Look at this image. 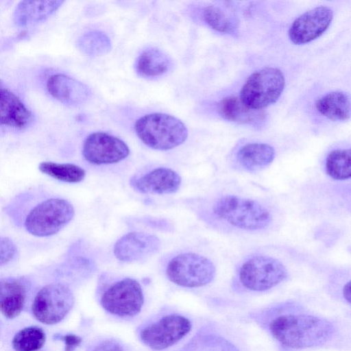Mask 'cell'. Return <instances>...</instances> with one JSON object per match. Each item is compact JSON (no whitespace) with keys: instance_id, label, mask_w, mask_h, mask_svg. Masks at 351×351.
<instances>
[{"instance_id":"2e32d148","label":"cell","mask_w":351,"mask_h":351,"mask_svg":"<svg viewBox=\"0 0 351 351\" xmlns=\"http://www.w3.org/2000/svg\"><path fill=\"white\" fill-rule=\"evenodd\" d=\"M27 295L25 282L19 278H0V313L8 319L23 311Z\"/></svg>"},{"instance_id":"1f68e13d","label":"cell","mask_w":351,"mask_h":351,"mask_svg":"<svg viewBox=\"0 0 351 351\" xmlns=\"http://www.w3.org/2000/svg\"><path fill=\"white\" fill-rule=\"evenodd\" d=\"M221 351H239L233 345L225 340L221 341Z\"/></svg>"},{"instance_id":"8992f818","label":"cell","mask_w":351,"mask_h":351,"mask_svg":"<svg viewBox=\"0 0 351 351\" xmlns=\"http://www.w3.org/2000/svg\"><path fill=\"white\" fill-rule=\"evenodd\" d=\"M215 273V267L210 260L191 252L176 256L169 261L166 268L167 276L172 282L189 288L209 284Z\"/></svg>"},{"instance_id":"7402d4cb","label":"cell","mask_w":351,"mask_h":351,"mask_svg":"<svg viewBox=\"0 0 351 351\" xmlns=\"http://www.w3.org/2000/svg\"><path fill=\"white\" fill-rule=\"evenodd\" d=\"M171 67V60L162 51L151 47L143 50L137 57L134 68L136 72L144 77L162 75Z\"/></svg>"},{"instance_id":"ac0fdd59","label":"cell","mask_w":351,"mask_h":351,"mask_svg":"<svg viewBox=\"0 0 351 351\" xmlns=\"http://www.w3.org/2000/svg\"><path fill=\"white\" fill-rule=\"evenodd\" d=\"M63 1H23L16 5L13 20L19 26H27L42 21L53 14Z\"/></svg>"},{"instance_id":"5b68a950","label":"cell","mask_w":351,"mask_h":351,"mask_svg":"<svg viewBox=\"0 0 351 351\" xmlns=\"http://www.w3.org/2000/svg\"><path fill=\"white\" fill-rule=\"evenodd\" d=\"M285 85V80L281 70L275 67H265L248 77L239 97L247 106L263 110L279 99Z\"/></svg>"},{"instance_id":"d4e9b609","label":"cell","mask_w":351,"mask_h":351,"mask_svg":"<svg viewBox=\"0 0 351 351\" xmlns=\"http://www.w3.org/2000/svg\"><path fill=\"white\" fill-rule=\"evenodd\" d=\"M327 174L336 180H346L351 176V152L350 149H337L327 156L325 163Z\"/></svg>"},{"instance_id":"52a82bcc","label":"cell","mask_w":351,"mask_h":351,"mask_svg":"<svg viewBox=\"0 0 351 351\" xmlns=\"http://www.w3.org/2000/svg\"><path fill=\"white\" fill-rule=\"evenodd\" d=\"M241 285L250 291L268 290L287 276L285 266L278 259L265 255H255L245 261L238 271Z\"/></svg>"},{"instance_id":"cb8c5ba5","label":"cell","mask_w":351,"mask_h":351,"mask_svg":"<svg viewBox=\"0 0 351 351\" xmlns=\"http://www.w3.org/2000/svg\"><path fill=\"white\" fill-rule=\"evenodd\" d=\"M79 50L89 57H98L109 53L112 43L104 32L93 30L82 34L77 41Z\"/></svg>"},{"instance_id":"5bb4252c","label":"cell","mask_w":351,"mask_h":351,"mask_svg":"<svg viewBox=\"0 0 351 351\" xmlns=\"http://www.w3.org/2000/svg\"><path fill=\"white\" fill-rule=\"evenodd\" d=\"M47 88L53 97L69 106H81L91 96L88 86L64 74L51 75L47 80Z\"/></svg>"},{"instance_id":"e0dca14e","label":"cell","mask_w":351,"mask_h":351,"mask_svg":"<svg viewBox=\"0 0 351 351\" xmlns=\"http://www.w3.org/2000/svg\"><path fill=\"white\" fill-rule=\"evenodd\" d=\"M32 120V114L12 92L0 88V125L23 129Z\"/></svg>"},{"instance_id":"83f0119b","label":"cell","mask_w":351,"mask_h":351,"mask_svg":"<svg viewBox=\"0 0 351 351\" xmlns=\"http://www.w3.org/2000/svg\"><path fill=\"white\" fill-rule=\"evenodd\" d=\"M16 254L15 243L8 237L0 236V267L10 263Z\"/></svg>"},{"instance_id":"603a6c76","label":"cell","mask_w":351,"mask_h":351,"mask_svg":"<svg viewBox=\"0 0 351 351\" xmlns=\"http://www.w3.org/2000/svg\"><path fill=\"white\" fill-rule=\"evenodd\" d=\"M38 169L45 175L67 183L80 182L86 176L84 169L71 163L45 161L39 164Z\"/></svg>"},{"instance_id":"277c9868","label":"cell","mask_w":351,"mask_h":351,"mask_svg":"<svg viewBox=\"0 0 351 351\" xmlns=\"http://www.w3.org/2000/svg\"><path fill=\"white\" fill-rule=\"evenodd\" d=\"M74 215V208L66 199L47 198L27 212L23 226L29 234L38 237H47L60 231L72 220Z\"/></svg>"},{"instance_id":"44dd1931","label":"cell","mask_w":351,"mask_h":351,"mask_svg":"<svg viewBox=\"0 0 351 351\" xmlns=\"http://www.w3.org/2000/svg\"><path fill=\"white\" fill-rule=\"evenodd\" d=\"M315 106L321 114L334 121H345L350 117V97L343 91H332L323 95Z\"/></svg>"},{"instance_id":"4fadbf2b","label":"cell","mask_w":351,"mask_h":351,"mask_svg":"<svg viewBox=\"0 0 351 351\" xmlns=\"http://www.w3.org/2000/svg\"><path fill=\"white\" fill-rule=\"evenodd\" d=\"M160 247V241L156 236L132 232L117 240L114 246V254L122 262H134L154 254Z\"/></svg>"},{"instance_id":"6da1fadb","label":"cell","mask_w":351,"mask_h":351,"mask_svg":"<svg viewBox=\"0 0 351 351\" xmlns=\"http://www.w3.org/2000/svg\"><path fill=\"white\" fill-rule=\"evenodd\" d=\"M273 337L283 346L302 349L325 343L332 336L334 327L328 320L309 315H286L270 324Z\"/></svg>"},{"instance_id":"30bf717a","label":"cell","mask_w":351,"mask_h":351,"mask_svg":"<svg viewBox=\"0 0 351 351\" xmlns=\"http://www.w3.org/2000/svg\"><path fill=\"white\" fill-rule=\"evenodd\" d=\"M191 322L186 317L171 314L145 327L140 332V339L151 349L162 350L178 342L191 331Z\"/></svg>"},{"instance_id":"8fae6325","label":"cell","mask_w":351,"mask_h":351,"mask_svg":"<svg viewBox=\"0 0 351 351\" xmlns=\"http://www.w3.org/2000/svg\"><path fill=\"white\" fill-rule=\"evenodd\" d=\"M130 154V149L120 138L105 132L89 134L84 141L82 154L89 162L95 165L118 162Z\"/></svg>"},{"instance_id":"ba28073f","label":"cell","mask_w":351,"mask_h":351,"mask_svg":"<svg viewBox=\"0 0 351 351\" xmlns=\"http://www.w3.org/2000/svg\"><path fill=\"white\" fill-rule=\"evenodd\" d=\"M74 297L71 289L62 283H51L36 293L32 306L34 317L47 325L61 322L72 308Z\"/></svg>"},{"instance_id":"9c48e42d","label":"cell","mask_w":351,"mask_h":351,"mask_svg":"<svg viewBox=\"0 0 351 351\" xmlns=\"http://www.w3.org/2000/svg\"><path fill=\"white\" fill-rule=\"evenodd\" d=\"M101 305L108 313L119 317H133L141 311L144 302L141 286L126 278L111 285L102 294Z\"/></svg>"},{"instance_id":"484cf974","label":"cell","mask_w":351,"mask_h":351,"mask_svg":"<svg viewBox=\"0 0 351 351\" xmlns=\"http://www.w3.org/2000/svg\"><path fill=\"white\" fill-rule=\"evenodd\" d=\"M46 335L38 326L25 327L14 336L12 345L15 351H38L45 345Z\"/></svg>"},{"instance_id":"f1b7e54d","label":"cell","mask_w":351,"mask_h":351,"mask_svg":"<svg viewBox=\"0 0 351 351\" xmlns=\"http://www.w3.org/2000/svg\"><path fill=\"white\" fill-rule=\"evenodd\" d=\"M58 338L64 343V351H73L82 342V338L73 334L59 336Z\"/></svg>"},{"instance_id":"4dcf8cb0","label":"cell","mask_w":351,"mask_h":351,"mask_svg":"<svg viewBox=\"0 0 351 351\" xmlns=\"http://www.w3.org/2000/svg\"><path fill=\"white\" fill-rule=\"evenodd\" d=\"M343 295L346 300L350 303V281H348L343 288Z\"/></svg>"},{"instance_id":"7a4b0ae2","label":"cell","mask_w":351,"mask_h":351,"mask_svg":"<svg viewBox=\"0 0 351 351\" xmlns=\"http://www.w3.org/2000/svg\"><path fill=\"white\" fill-rule=\"evenodd\" d=\"M135 132L140 140L150 148L168 150L182 144L188 136L185 124L165 113L145 114L136 120Z\"/></svg>"},{"instance_id":"9a60e30c","label":"cell","mask_w":351,"mask_h":351,"mask_svg":"<svg viewBox=\"0 0 351 351\" xmlns=\"http://www.w3.org/2000/svg\"><path fill=\"white\" fill-rule=\"evenodd\" d=\"M181 182V177L174 170L158 167L132 180L130 184L141 193L165 195L176 192Z\"/></svg>"},{"instance_id":"ffe728a7","label":"cell","mask_w":351,"mask_h":351,"mask_svg":"<svg viewBox=\"0 0 351 351\" xmlns=\"http://www.w3.org/2000/svg\"><path fill=\"white\" fill-rule=\"evenodd\" d=\"M219 110L224 119L241 124H259L266 117L263 110L253 109L235 96L221 99L219 104Z\"/></svg>"},{"instance_id":"f546056e","label":"cell","mask_w":351,"mask_h":351,"mask_svg":"<svg viewBox=\"0 0 351 351\" xmlns=\"http://www.w3.org/2000/svg\"><path fill=\"white\" fill-rule=\"evenodd\" d=\"M93 351H124L122 346L115 341L106 340L99 343Z\"/></svg>"},{"instance_id":"3957f363","label":"cell","mask_w":351,"mask_h":351,"mask_svg":"<svg viewBox=\"0 0 351 351\" xmlns=\"http://www.w3.org/2000/svg\"><path fill=\"white\" fill-rule=\"evenodd\" d=\"M213 213L229 225L245 230H260L271 222L269 210L261 203L234 195L218 198L213 206Z\"/></svg>"},{"instance_id":"4316f807","label":"cell","mask_w":351,"mask_h":351,"mask_svg":"<svg viewBox=\"0 0 351 351\" xmlns=\"http://www.w3.org/2000/svg\"><path fill=\"white\" fill-rule=\"evenodd\" d=\"M203 18L211 28L219 32L230 34L236 27L224 12L215 5L205 7L203 10Z\"/></svg>"},{"instance_id":"d6986e66","label":"cell","mask_w":351,"mask_h":351,"mask_svg":"<svg viewBox=\"0 0 351 351\" xmlns=\"http://www.w3.org/2000/svg\"><path fill=\"white\" fill-rule=\"evenodd\" d=\"M276 152L269 144L248 143L241 147L237 153L239 165L245 171H256L269 166L274 160Z\"/></svg>"},{"instance_id":"7c38bea8","label":"cell","mask_w":351,"mask_h":351,"mask_svg":"<svg viewBox=\"0 0 351 351\" xmlns=\"http://www.w3.org/2000/svg\"><path fill=\"white\" fill-rule=\"evenodd\" d=\"M332 19L333 12L330 8L315 7L294 20L288 32L289 37L296 45L310 43L326 32Z\"/></svg>"}]
</instances>
